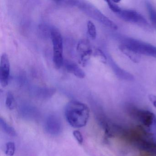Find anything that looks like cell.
Instances as JSON below:
<instances>
[{
    "mask_svg": "<svg viewBox=\"0 0 156 156\" xmlns=\"http://www.w3.org/2000/svg\"><path fill=\"white\" fill-rule=\"evenodd\" d=\"M119 48L121 52L123 53L125 55L128 57L129 59L133 62L138 63L140 62L141 59L140 55L138 53L129 46L123 44L119 45Z\"/></svg>",
    "mask_w": 156,
    "mask_h": 156,
    "instance_id": "9c48e42d",
    "label": "cell"
},
{
    "mask_svg": "<svg viewBox=\"0 0 156 156\" xmlns=\"http://www.w3.org/2000/svg\"><path fill=\"white\" fill-rule=\"evenodd\" d=\"M76 51L79 55V63L83 66H85L93 55V50L90 42L87 39H82L78 42Z\"/></svg>",
    "mask_w": 156,
    "mask_h": 156,
    "instance_id": "5b68a950",
    "label": "cell"
},
{
    "mask_svg": "<svg viewBox=\"0 0 156 156\" xmlns=\"http://www.w3.org/2000/svg\"><path fill=\"white\" fill-rule=\"evenodd\" d=\"M44 128L49 134L58 135L62 131V122L58 117L55 115H51L48 116L45 119Z\"/></svg>",
    "mask_w": 156,
    "mask_h": 156,
    "instance_id": "52a82bcc",
    "label": "cell"
},
{
    "mask_svg": "<svg viewBox=\"0 0 156 156\" xmlns=\"http://www.w3.org/2000/svg\"><path fill=\"white\" fill-rule=\"evenodd\" d=\"M148 98L151 104L154 106V107L156 108V95L154 94L149 95Z\"/></svg>",
    "mask_w": 156,
    "mask_h": 156,
    "instance_id": "ffe728a7",
    "label": "cell"
},
{
    "mask_svg": "<svg viewBox=\"0 0 156 156\" xmlns=\"http://www.w3.org/2000/svg\"><path fill=\"white\" fill-rule=\"evenodd\" d=\"M87 33L93 40L96 39L97 36V30L95 25L91 21H88L87 23Z\"/></svg>",
    "mask_w": 156,
    "mask_h": 156,
    "instance_id": "5bb4252c",
    "label": "cell"
},
{
    "mask_svg": "<svg viewBox=\"0 0 156 156\" xmlns=\"http://www.w3.org/2000/svg\"><path fill=\"white\" fill-rule=\"evenodd\" d=\"M117 15L123 20L136 24L145 30H151V26L143 15L133 10L122 9Z\"/></svg>",
    "mask_w": 156,
    "mask_h": 156,
    "instance_id": "3957f363",
    "label": "cell"
},
{
    "mask_svg": "<svg viewBox=\"0 0 156 156\" xmlns=\"http://www.w3.org/2000/svg\"><path fill=\"white\" fill-rule=\"evenodd\" d=\"M0 125L2 129L7 135L12 137L17 136V133L15 129L9 125L5 120L2 118L0 119Z\"/></svg>",
    "mask_w": 156,
    "mask_h": 156,
    "instance_id": "8fae6325",
    "label": "cell"
},
{
    "mask_svg": "<svg viewBox=\"0 0 156 156\" xmlns=\"http://www.w3.org/2000/svg\"><path fill=\"white\" fill-rule=\"evenodd\" d=\"M6 105L7 108L10 110L14 109L15 107V101L13 94L12 92L7 93L6 99Z\"/></svg>",
    "mask_w": 156,
    "mask_h": 156,
    "instance_id": "4fadbf2b",
    "label": "cell"
},
{
    "mask_svg": "<svg viewBox=\"0 0 156 156\" xmlns=\"http://www.w3.org/2000/svg\"><path fill=\"white\" fill-rule=\"evenodd\" d=\"M15 145L13 142H9L6 144L5 152L8 156H13L15 153Z\"/></svg>",
    "mask_w": 156,
    "mask_h": 156,
    "instance_id": "e0dca14e",
    "label": "cell"
},
{
    "mask_svg": "<svg viewBox=\"0 0 156 156\" xmlns=\"http://www.w3.org/2000/svg\"><path fill=\"white\" fill-rule=\"evenodd\" d=\"M74 136L80 144H82L83 141V138L81 132L78 130H75L73 132Z\"/></svg>",
    "mask_w": 156,
    "mask_h": 156,
    "instance_id": "d6986e66",
    "label": "cell"
},
{
    "mask_svg": "<svg viewBox=\"0 0 156 156\" xmlns=\"http://www.w3.org/2000/svg\"><path fill=\"white\" fill-rule=\"evenodd\" d=\"M124 44L129 46L140 55L156 58V47L153 45L131 38L126 39Z\"/></svg>",
    "mask_w": 156,
    "mask_h": 156,
    "instance_id": "277c9868",
    "label": "cell"
},
{
    "mask_svg": "<svg viewBox=\"0 0 156 156\" xmlns=\"http://www.w3.org/2000/svg\"><path fill=\"white\" fill-rule=\"evenodd\" d=\"M65 66L67 72L73 74L76 77L81 79L85 77V72L75 63L67 61L65 63Z\"/></svg>",
    "mask_w": 156,
    "mask_h": 156,
    "instance_id": "30bf717a",
    "label": "cell"
},
{
    "mask_svg": "<svg viewBox=\"0 0 156 156\" xmlns=\"http://www.w3.org/2000/svg\"><path fill=\"white\" fill-rule=\"evenodd\" d=\"M134 115L138 121L147 127L153 126L156 119L154 113L149 110L136 109L134 111Z\"/></svg>",
    "mask_w": 156,
    "mask_h": 156,
    "instance_id": "ba28073f",
    "label": "cell"
},
{
    "mask_svg": "<svg viewBox=\"0 0 156 156\" xmlns=\"http://www.w3.org/2000/svg\"><path fill=\"white\" fill-rule=\"evenodd\" d=\"M50 35L53 44V62L56 69L62 67L63 63V47L62 34L58 29L52 28L50 31Z\"/></svg>",
    "mask_w": 156,
    "mask_h": 156,
    "instance_id": "7a4b0ae2",
    "label": "cell"
},
{
    "mask_svg": "<svg viewBox=\"0 0 156 156\" xmlns=\"http://www.w3.org/2000/svg\"><path fill=\"white\" fill-rule=\"evenodd\" d=\"M147 7L151 25L156 30V9L149 2H147Z\"/></svg>",
    "mask_w": 156,
    "mask_h": 156,
    "instance_id": "7c38bea8",
    "label": "cell"
},
{
    "mask_svg": "<svg viewBox=\"0 0 156 156\" xmlns=\"http://www.w3.org/2000/svg\"><path fill=\"white\" fill-rule=\"evenodd\" d=\"M66 118L74 128H81L86 126L89 119L90 110L85 104L76 100L69 102L66 107Z\"/></svg>",
    "mask_w": 156,
    "mask_h": 156,
    "instance_id": "6da1fadb",
    "label": "cell"
},
{
    "mask_svg": "<svg viewBox=\"0 0 156 156\" xmlns=\"http://www.w3.org/2000/svg\"><path fill=\"white\" fill-rule=\"evenodd\" d=\"M93 55L98 59L101 62L106 64L107 59L105 55L102 50L99 49H95L93 50Z\"/></svg>",
    "mask_w": 156,
    "mask_h": 156,
    "instance_id": "9a60e30c",
    "label": "cell"
},
{
    "mask_svg": "<svg viewBox=\"0 0 156 156\" xmlns=\"http://www.w3.org/2000/svg\"><path fill=\"white\" fill-rule=\"evenodd\" d=\"M106 2L107 3L109 9L115 13L117 14L122 10L121 8L118 5L117 3H115L114 1H107Z\"/></svg>",
    "mask_w": 156,
    "mask_h": 156,
    "instance_id": "ac0fdd59",
    "label": "cell"
},
{
    "mask_svg": "<svg viewBox=\"0 0 156 156\" xmlns=\"http://www.w3.org/2000/svg\"><path fill=\"white\" fill-rule=\"evenodd\" d=\"M154 127H155V129H156V120H155V123H154V125H153Z\"/></svg>",
    "mask_w": 156,
    "mask_h": 156,
    "instance_id": "44dd1931",
    "label": "cell"
},
{
    "mask_svg": "<svg viewBox=\"0 0 156 156\" xmlns=\"http://www.w3.org/2000/svg\"><path fill=\"white\" fill-rule=\"evenodd\" d=\"M116 74L118 75V77H120L122 79H125L126 80H132L133 76L129 73H127L126 71H124L122 69H120L119 67L115 68Z\"/></svg>",
    "mask_w": 156,
    "mask_h": 156,
    "instance_id": "2e32d148",
    "label": "cell"
},
{
    "mask_svg": "<svg viewBox=\"0 0 156 156\" xmlns=\"http://www.w3.org/2000/svg\"><path fill=\"white\" fill-rule=\"evenodd\" d=\"M10 64L9 56L4 53L2 55L0 63V83L2 87H7L9 80Z\"/></svg>",
    "mask_w": 156,
    "mask_h": 156,
    "instance_id": "8992f818",
    "label": "cell"
}]
</instances>
